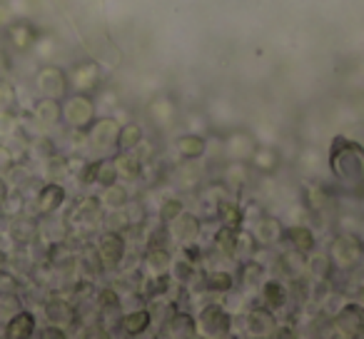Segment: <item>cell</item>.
Returning <instances> with one entry per match:
<instances>
[{"label": "cell", "instance_id": "d590c367", "mask_svg": "<svg viewBox=\"0 0 364 339\" xmlns=\"http://www.w3.org/2000/svg\"><path fill=\"white\" fill-rule=\"evenodd\" d=\"M172 289V274H150L145 287V297L147 299H160L167 297Z\"/></svg>", "mask_w": 364, "mask_h": 339}, {"label": "cell", "instance_id": "4dcf8cb0", "mask_svg": "<svg viewBox=\"0 0 364 339\" xmlns=\"http://www.w3.org/2000/svg\"><path fill=\"white\" fill-rule=\"evenodd\" d=\"M203 282H205V289L208 292H215V294H230L235 289V274L228 272V269H208L203 274Z\"/></svg>", "mask_w": 364, "mask_h": 339}, {"label": "cell", "instance_id": "7dc6e473", "mask_svg": "<svg viewBox=\"0 0 364 339\" xmlns=\"http://www.w3.org/2000/svg\"><path fill=\"white\" fill-rule=\"evenodd\" d=\"M18 127V115L16 110H3L0 112V135L8 137Z\"/></svg>", "mask_w": 364, "mask_h": 339}, {"label": "cell", "instance_id": "74e56055", "mask_svg": "<svg viewBox=\"0 0 364 339\" xmlns=\"http://www.w3.org/2000/svg\"><path fill=\"white\" fill-rule=\"evenodd\" d=\"M43 165H46L48 180H58V183H60L68 175V157H63L60 152H55V155H50L48 160H43Z\"/></svg>", "mask_w": 364, "mask_h": 339}, {"label": "cell", "instance_id": "277c9868", "mask_svg": "<svg viewBox=\"0 0 364 339\" xmlns=\"http://www.w3.org/2000/svg\"><path fill=\"white\" fill-rule=\"evenodd\" d=\"M198 329L203 337L225 339L232 334L235 317L228 307H223V304H208V307H203L198 314Z\"/></svg>", "mask_w": 364, "mask_h": 339}, {"label": "cell", "instance_id": "ee69618b", "mask_svg": "<svg viewBox=\"0 0 364 339\" xmlns=\"http://www.w3.org/2000/svg\"><path fill=\"white\" fill-rule=\"evenodd\" d=\"M31 150L36 152V157L38 160H48L50 155H55V142L50 140V137H46V135H41V137H36V140H31Z\"/></svg>", "mask_w": 364, "mask_h": 339}, {"label": "cell", "instance_id": "7bdbcfd3", "mask_svg": "<svg viewBox=\"0 0 364 339\" xmlns=\"http://www.w3.org/2000/svg\"><path fill=\"white\" fill-rule=\"evenodd\" d=\"M16 165H18L16 152L11 150L8 142H0V178H8L16 170Z\"/></svg>", "mask_w": 364, "mask_h": 339}, {"label": "cell", "instance_id": "ab89813d", "mask_svg": "<svg viewBox=\"0 0 364 339\" xmlns=\"http://www.w3.org/2000/svg\"><path fill=\"white\" fill-rule=\"evenodd\" d=\"M182 212H185V203H182L180 198H165L160 203V210H157V217H160V222L170 225L172 220Z\"/></svg>", "mask_w": 364, "mask_h": 339}, {"label": "cell", "instance_id": "f35d334b", "mask_svg": "<svg viewBox=\"0 0 364 339\" xmlns=\"http://www.w3.org/2000/svg\"><path fill=\"white\" fill-rule=\"evenodd\" d=\"M172 242H175V240H172V232L165 222H160V227H152L145 237V247H167L170 249Z\"/></svg>", "mask_w": 364, "mask_h": 339}, {"label": "cell", "instance_id": "f1b7e54d", "mask_svg": "<svg viewBox=\"0 0 364 339\" xmlns=\"http://www.w3.org/2000/svg\"><path fill=\"white\" fill-rule=\"evenodd\" d=\"M115 165H117V175H120L122 183H132L142 175V167L145 162L135 155V152H115Z\"/></svg>", "mask_w": 364, "mask_h": 339}, {"label": "cell", "instance_id": "3957f363", "mask_svg": "<svg viewBox=\"0 0 364 339\" xmlns=\"http://www.w3.org/2000/svg\"><path fill=\"white\" fill-rule=\"evenodd\" d=\"M327 257H329V262H332V269H337V272H352L364 259L362 237H357L354 232L337 235V237L329 242Z\"/></svg>", "mask_w": 364, "mask_h": 339}, {"label": "cell", "instance_id": "4316f807", "mask_svg": "<svg viewBox=\"0 0 364 339\" xmlns=\"http://www.w3.org/2000/svg\"><path fill=\"white\" fill-rule=\"evenodd\" d=\"M127 203H130V193H127V188H125L122 180H117V183L102 188L100 205L105 210H110V212H122V210L127 208Z\"/></svg>", "mask_w": 364, "mask_h": 339}, {"label": "cell", "instance_id": "d4e9b609", "mask_svg": "<svg viewBox=\"0 0 364 339\" xmlns=\"http://www.w3.org/2000/svg\"><path fill=\"white\" fill-rule=\"evenodd\" d=\"M41 232V220L38 217H31V215H18L16 220L11 222V237L16 244H31L33 240L38 237Z\"/></svg>", "mask_w": 364, "mask_h": 339}, {"label": "cell", "instance_id": "52a82bcc", "mask_svg": "<svg viewBox=\"0 0 364 339\" xmlns=\"http://www.w3.org/2000/svg\"><path fill=\"white\" fill-rule=\"evenodd\" d=\"M332 327H334V332L344 339H362L364 337V304H359L357 299L342 304V309L334 314Z\"/></svg>", "mask_w": 364, "mask_h": 339}, {"label": "cell", "instance_id": "ba28073f", "mask_svg": "<svg viewBox=\"0 0 364 339\" xmlns=\"http://www.w3.org/2000/svg\"><path fill=\"white\" fill-rule=\"evenodd\" d=\"M95 252H97V257H100L102 267H107V269L120 267V262L125 259V252H127L125 237H122L117 230H107V232H102L100 237H97Z\"/></svg>", "mask_w": 364, "mask_h": 339}, {"label": "cell", "instance_id": "7a4b0ae2", "mask_svg": "<svg viewBox=\"0 0 364 339\" xmlns=\"http://www.w3.org/2000/svg\"><path fill=\"white\" fill-rule=\"evenodd\" d=\"M97 105L90 92L70 90L63 97V125L75 132H87V127L95 122Z\"/></svg>", "mask_w": 364, "mask_h": 339}, {"label": "cell", "instance_id": "1f68e13d", "mask_svg": "<svg viewBox=\"0 0 364 339\" xmlns=\"http://www.w3.org/2000/svg\"><path fill=\"white\" fill-rule=\"evenodd\" d=\"M142 140H145L142 127L137 122H125L120 125V135H117V152H135Z\"/></svg>", "mask_w": 364, "mask_h": 339}, {"label": "cell", "instance_id": "836d02e7", "mask_svg": "<svg viewBox=\"0 0 364 339\" xmlns=\"http://www.w3.org/2000/svg\"><path fill=\"white\" fill-rule=\"evenodd\" d=\"M250 162H240V160H232V165L225 167V173H223V180L228 188L232 190H240L245 183H247V175H250Z\"/></svg>", "mask_w": 364, "mask_h": 339}, {"label": "cell", "instance_id": "cb8c5ba5", "mask_svg": "<svg viewBox=\"0 0 364 339\" xmlns=\"http://www.w3.org/2000/svg\"><path fill=\"white\" fill-rule=\"evenodd\" d=\"M46 314H48V322L58 324V327H73L75 319H77L75 307H73L68 299H63L60 294H53V297L48 299Z\"/></svg>", "mask_w": 364, "mask_h": 339}, {"label": "cell", "instance_id": "b9f144b4", "mask_svg": "<svg viewBox=\"0 0 364 339\" xmlns=\"http://www.w3.org/2000/svg\"><path fill=\"white\" fill-rule=\"evenodd\" d=\"M97 304H100L102 312H117V309L122 307V297L117 294V289L102 287V289H97Z\"/></svg>", "mask_w": 364, "mask_h": 339}, {"label": "cell", "instance_id": "e575fe53", "mask_svg": "<svg viewBox=\"0 0 364 339\" xmlns=\"http://www.w3.org/2000/svg\"><path fill=\"white\" fill-rule=\"evenodd\" d=\"M175 115H177L175 105H172V102L167 100V97H155V100L150 102V117H152V120H155L160 127L172 125Z\"/></svg>", "mask_w": 364, "mask_h": 339}, {"label": "cell", "instance_id": "83f0119b", "mask_svg": "<svg viewBox=\"0 0 364 339\" xmlns=\"http://www.w3.org/2000/svg\"><path fill=\"white\" fill-rule=\"evenodd\" d=\"M218 220H220V225H228V227L242 230L245 227V220H247V215H245V208L240 203L223 198L218 203Z\"/></svg>", "mask_w": 364, "mask_h": 339}, {"label": "cell", "instance_id": "f907efd6", "mask_svg": "<svg viewBox=\"0 0 364 339\" xmlns=\"http://www.w3.org/2000/svg\"><path fill=\"white\" fill-rule=\"evenodd\" d=\"M85 167H87L85 157H80V155L68 157V173H73V175H77V178H80V175L85 173Z\"/></svg>", "mask_w": 364, "mask_h": 339}, {"label": "cell", "instance_id": "4fadbf2b", "mask_svg": "<svg viewBox=\"0 0 364 339\" xmlns=\"http://www.w3.org/2000/svg\"><path fill=\"white\" fill-rule=\"evenodd\" d=\"M65 200H68V193H65V188H63V183L48 180V183L38 190V198H36L38 215H41V217H46V215H58L63 205H65Z\"/></svg>", "mask_w": 364, "mask_h": 339}, {"label": "cell", "instance_id": "ffe728a7", "mask_svg": "<svg viewBox=\"0 0 364 339\" xmlns=\"http://www.w3.org/2000/svg\"><path fill=\"white\" fill-rule=\"evenodd\" d=\"M282 242L287 244L289 249H297V252H302V254H312L314 247H317V237H314L312 227H307V225L284 227Z\"/></svg>", "mask_w": 364, "mask_h": 339}, {"label": "cell", "instance_id": "d6986e66", "mask_svg": "<svg viewBox=\"0 0 364 339\" xmlns=\"http://www.w3.org/2000/svg\"><path fill=\"white\" fill-rule=\"evenodd\" d=\"M250 167L262 175H274L282 167V152L274 145H259L257 142L252 157H250Z\"/></svg>", "mask_w": 364, "mask_h": 339}, {"label": "cell", "instance_id": "681fc988", "mask_svg": "<svg viewBox=\"0 0 364 339\" xmlns=\"http://www.w3.org/2000/svg\"><path fill=\"white\" fill-rule=\"evenodd\" d=\"M182 257L190 259L193 264H200L205 254H203V247H200L198 242H190V244H185V247H182Z\"/></svg>", "mask_w": 364, "mask_h": 339}, {"label": "cell", "instance_id": "9a60e30c", "mask_svg": "<svg viewBox=\"0 0 364 339\" xmlns=\"http://www.w3.org/2000/svg\"><path fill=\"white\" fill-rule=\"evenodd\" d=\"M6 38H8V43L16 48V50L28 53V50H33V48L38 45V41H41V33H38V28L33 26L31 21H18V18H16V21L6 28Z\"/></svg>", "mask_w": 364, "mask_h": 339}, {"label": "cell", "instance_id": "484cf974", "mask_svg": "<svg viewBox=\"0 0 364 339\" xmlns=\"http://www.w3.org/2000/svg\"><path fill=\"white\" fill-rule=\"evenodd\" d=\"M172 262H175V257L167 247H145L142 264L150 274H170Z\"/></svg>", "mask_w": 364, "mask_h": 339}, {"label": "cell", "instance_id": "6da1fadb", "mask_svg": "<svg viewBox=\"0 0 364 339\" xmlns=\"http://www.w3.org/2000/svg\"><path fill=\"white\" fill-rule=\"evenodd\" d=\"M329 170L347 190L364 188V147L349 137H334L329 147Z\"/></svg>", "mask_w": 364, "mask_h": 339}, {"label": "cell", "instance_id": "44dd1931", "mask_svg": "<svg viewBox=\"0 0 364 339\" xmlns=\"http://www.w3.org/2000/svg\"><path fill=\"white\" fill-rule=\"evenodd\" d=\"M255 232V237H257L259 244H264V247H269V244H279L282 242V235H284V225L279 222L274 215H259L257 222H255V227H250Z\"/></svg>", "mask_w": 364, "mask_h": 339}, {"label": "cell", "instance_id": "f5cc1de1", "mask_svg": "<svg viewBox=\"0 0 364 339\" xmlns=\"http://www.w3.org/2000/svg\"><path fill=\"white\" fill-rule=\"evenodd\" d=\"M13 72V60L3 48H0V77H8Z\"/></svg>", "mask_w": 364, "mask_h": 339}, {"label": "cell", "instance_id": "2e32d148", "mask_svg": "<svg viewBox=\"0 0 364 339\" xmlns=\"http://www.w3.org/2000/svg\"><path fill=\"white\" fill-rule=\"evenodd\" d=\"M36 332H38V319L31 309H18V312H13L6 322V329H3V334H6L8 339H31V337H36Z\"/></svg>", "mask_w": 364, "mask_h": 339}, {"label": "cell", "instance_id": "5bb4252c", "mask_svg": "<svg viewBox=\"0 0 364 339\" xmlns=\"http://www.w3.org/2000/svg\"><path fill=\"white\" fill-rule=\"evenodd\" d=\"M167 227H170L175 242L190 244V242H198L200 235H203V220H200L195 212H190V210H185V212L177 215Z\"/></svg>", "mask_w": 364, "mask_h": 339}, {"label": "cell", "instance_id": "9c48e42d", "mask_svg": "<svg viewBox=\"0 0 364 339\" xmlns=\"http://www.w3.org/2000/svg\"><path fill=\"white\" fill-rule=\"evenodd\" d=\"M70 75V87L73 90H77V92H95L97 87H100V82H102V68H100V63H95V60H80V63H75L73 65V70L68 72Z\"/></svg>", "mask_w": 364, "mask_h": 339}, {"label": "cell", "instance_id": "5b68a950", "mask_svg": "<svg viewBox=\"0 0 364 339\" xmlns=\"http://www.w3.org/2000/svg\"><path fill=\"white\" fill-rule=\"evenodd\" d=\"M117 135H120V122L115 117L105 115V117H95L90 127H87L85 137L87 145L92 147L95 155H115L117 152Z\"/></svg>", "mask_w": 364, "mask_h": 339}, {"label": "cell", "instance_id": "8d00e7d4", "mask_svg": "<svg viewBox=\"0 0 364 339\" xmlns=\"http://www.w3.org/2000/svg\"><path fill=\"white\" fill-rule=\"evenodd\" d=\"M170 274H172V279H177V282L190 284L195 277H198V264H193L190 259L180 257V259H175V262H172Z\"/></svg>", "mask_w": 364, "mask_h": 339}, {"label": "cell", "instance_id": "8fae6325", "mask_svg": "<svg viewBox=\"0 0 364 339\" xmlns=\"http://www.w3.org/2000/svg\"><path fill=\"white\" fill-rule=\"evenodd\" d=\"M31 117L38 127L43 130H53L63 122V100H55V97H41L33 102L31 107Z\"/></svg>", "mask_w": 364, "mask_h": 339}, {"label": "cell", "instance_id": "c3c4849f", "mask_svg": "<svg viewBox=\"0 0 364 339\" xmlns=\"http://www.w3.org/2000/svg\"><path fill=\"white\" fill-rule=\"evenodd\" d=\"M36 337L41 339H65L68 337V329L65 327H58V324H46V327H41L36 332Z\"/></svg>", "mask_w": 364, "mask_h": 339}, {"label": "cell", "instance_id": "603a6c76", "mask_svg": "<svg viewBox=\"0 0 364 339\" xmlns=\"http://www.w3.org/2000/svg\"><path fill=\"white\" fill-rule=\"evenodd\" d=\"M117 324H120V329L127 337H142V334H147L152 327V312L147 307L130 309V312L122 314Z\"/></svg>", "mask_w": 364, "mask_h": 339}, {"label": "cell", "instance_id": "e0dca14e", "mask_svg": "<svg viewBox=\"0 0 364 339\" xmlns=\"http://www.w3.org/2000/svg\"><path fill=\"white\" fill-rule=\"evenodd\" d=\"M223 142H225V155L230 160H240V162H250L255 147H257V140L247 130H232Z\"/></svg>", "mask_w": 364, "mask_h": 339}, {"label": "cell", "instance_id": "7c38bea8", "mask_svg": "<svg viewBox=\"0 0 364 339\" xmlns=\"http://www.w3.org/2000/svg\"><path fill=\"white\" fill-rule=\"evenodd\" d=\"M162 334L172 339H190V337H198L200 329H198V317L188 309H175L170 317L165 319L162 324Z\"/></svg>", "mask_w": 364, "mask_h": 339}, {"label": "cell", "instance_id": "db71d44e", "mask_svg": "<svg viewBox=\"0 0 364 339\" xmlns=\"http://www.w3.org/2000/svg\"><path fill=\"white\" fill-rule=\"evenodd\" d=\"M11 183H8L6 178H0V210L6 208L8 205V200H11Z\"/></svg>", "mask_w": 364, "mask_h": 339}, {"label": "cell", "instance_id": "60d3db41", "mask_svg": "<svg viewBox=\"0 0 364 339\" xmlns=\"http://www.w3.org/2000/svg\"><path fill=\"white\" fill-rule=\"evenodd\" d=\"M18 107V87L8 77H0V112Z\"/></svg>", "mask_w": 364, "mask_h": 339}, {"label": "cell", "instance_id": "ac0fdd59", "mask_svg": "<svg viewBox=\"0 0 364 339\" xmlns=\"http://www.w3.org/2000/svg\"><path fill=\"white\" fill-rule=\"evenodd\" d=\"M175 150L182 162L203 160L208 155V137H203L200 132H182L175 140Z\"/></svg>", "mask_w": 364, "mask_h": 339}, {"label": "cell", "instance_id": "30bf717a", "mask_svg": "<svg viewBox=\"0 0 364 339\" xmlns=\"http://www.w3.org/2000/svg\"><path fill=\"white\" fill-rule=\"evenodd\" d=\"M245 327H247L250 337H274L279 322L274 309H269L267 304H259V307H252L245 317Z\"/></svg>", "mask_w": 364, "mask_h": 339}, {"label": "cell", "instance_id": "11a10c76", "mask_svg": "<svg viewBox=\"0 0 364 339\" xmlns=\"http://www.w3.org/2000/svg\"><path fill=\"white\" fill-rule=\"evenodd\" d=\"M357 302L364 304V284H359V289H357Z\"/></svg>", "mask_w": 364, "mask_h": 339}, {"label": "cell", "instance_id": "816d5d0a", "mask_svg": "<svg viewBox=\"0 0 364 339\" xmlns=\"http://www.w3.org/2000/svg\"><path fill=\"white\" fill-rule=\"evenodd\" d=\"M13 21H16V16H13V8L8 6L6 0H0V31H6Z\"/></svg>", "mask_w": 364, "mask_h": 339}, {"label": "cell", "instance_id": "7402d4cb", "mask_svg": "<svg viewBox=\"0 0 364 339\" xmlns=\"http://www.w3.org/2000/svg\"><path fill=\"white\" fill-rule=\"evenodd\" d=\"M264 274H267V267L262 262H257V259L247 257L242 259V264L237 269V282L245 292H259V287L264 282Z\"/></svg>", "mask_w": 364, "mask_h": 339}, {"label": "cell", "instance_id": "f6af8a7d", "mask_svg": "<svg viewBox=\"0 0 364 339\" xmlns=\"http://www.w3.org/2000/svg\"><path fill=\"white\" fill-rule=\"evenodd\" d=\"M18 287H21V279L13 272H8V269H0V294L3 297H13L18 292Z\"/></svg>", "mask_w": 364, "mask_h": 339}, {"label": "cell", "instance_id": "8992f818", "mask_svg": "<svg viewBox=\"0 0 364 339\" xmlns=\"http://www.w3.org/2000/svg\"><path fill=\"white\" fill-rule=\"evenodd\" d=\"M33 87L41 97H55V100H63L70 87V75H68L65 68L60 65H43L38 68L36 77H33Z\"/></svg>", "mask_w": 364, "mask_h": 339}, {"label": "cell", "instance_id": "d6a6232c", "mask_svg": "<svg viewBox=\"0 0 364 339\" xmlns=\"http://www.w3.org/2000/svg\"><path fill=\"white\" fill-rule=\"evenodd\" d=\"M237 235H240V230L228 227V225H220V227L215 230V235H213L215 249H218V252L230 254V257H232V254L237 252Z\"/></svg>", "mask_w": 364, "mask_h": 339}, {"label": "cell", "instance_id": "bcb514c9", "mask_svg": "<svg viewBox=\"0 0 364 339\" xmlns=\"http://www.w3.org/2000/svg\"><path fill=\"white\" fill-rule=\"evenodd\" d=\"M309 264H312V267H309V272L314 274V279H327V274L332 272V262H329V257H312L309 259Z\"/></svg>", "mask_w": 364, "mask_h": 339}, {"label": "cell", "instance_id": "f546056e", "mask_svg": "<svg viewBox=\"0 0 364 339\" xmlns=\"http://www.w3.org/2000/svg\"><path fill=\"white\" fill-rule=\"evenodd\" d=\"M259 299H262V304L277 312L287 304V287L279 279H264L262 287H259Z\"/></svg>", "mask_w": 364, "mask_h": 339}]
</instances>
